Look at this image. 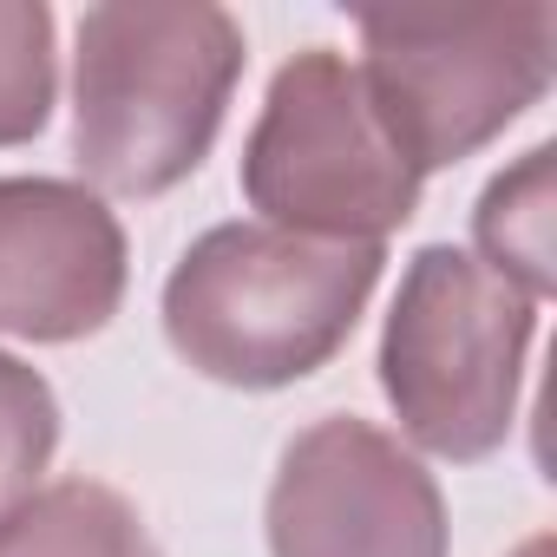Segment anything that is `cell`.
<instances>
[{
  "label": "cell",
  "instance_id": "cell-1",
  "mask_svg": "<svg viewBox=\"0 0 557 557\" xmlns=\"http://www.w3.org/2000/svg\"><path fill=\"white\" fill-rule=\"evenodd\" d=\"M381 262V243L216 223L177 256L164 283V342L203 381L243 394L296 387L355 335Z\"/></svg>",
  "mask_w": 557,
  "mask_h": 557
},
{
  "label": "cell",
  "instance_id": "cell-2",
  "mask_svg": "<svg viewBox=\"0 0 557 557\" xmlns=\"http://www.w3.org/2000/svg\"><path fill=\"white\" fill-rule=\"evenodd\" d=\"M243 79V27L223 8H92L73 53V158L112 197L184 184Z\"/></svg>",
  "mask_w": 557,
  "mask_h": 557
},
{
  "label": "cell",
  "instance_id": "cell-3",
  "mask_svg": "<svg viewBox=\"0 0 557 557\" xmlns=\"http://www.w3.org/2000/svg\"><path fill=\"white\" fill-rule=\"evenodd\" d=\"M361 92L413 177L485 151L518 125L557 66V8H374L361 14Z\"/></svg>",
  "mask_w": 557,
  "mask_h": 557
},
{
  "label": "cell",
  "instance_id": "cell-4",
  "mask_svg": "<svg viewBox=\"0 0 557 557\" xmlns=\"http://www.w3.org/2000/svg\"><path fill=\"white\" fill-rule=\"evenodd\" d=\"M531 335L537 302L524 289L453 243L420 249L381 335V387L400 433L453 466L492 459L511 440Z\"/></svg>",
  "mask_w": 557,
  "mask_h": 557
},
{
  "label": "cell",
  "instance_id": "cell-5",
  "mask_svg": "<svg viewBox=\"0 0 557 557\" xmlns=\"http://www.w3.org/2000/svg\"><path fill=\"white\" fill-rule=\"evenodd\" d=\"M243 197L262 223L322 236V243H381L420 203L413 164L387 145L361 73L309 47L275 73L262 119L243 145Z\"/></svg>",
  "mask_w": 557,
  "mask_h": 557
},
{
  "label": "cell",
  "instance_id": "cell-6",
  "mask_svg": "<svg viewBox=\"0 0 557 557\" xmlns=\"http://www.w3.org/2000/svg\"><path fill=\"white\" fill-rule=\"evenodd\" d=\"M262 524L269 557H446V498L433 472L355 413L289 440Z\"/></svg>",
  "mask_w": 557,
  "mask_h": 557
},
{
  "label": "cell",
  "instance_id": "cell-7",
  "mask_svg": "<svg viewBox=\"0 0 557 557\" xmlns=\"http://www.w3.org/2000/svg\"><path fill=\"white\" fill-rule=\"evenodd\" d=\"M125 230L99 190L0 177V335L86 342L125 302Z\"/></svg>",
  "mask_w": 557,
  "mask_h": 557
},
{
  "label": "cell",
  "instance_id": "cell-8",
  "mask_svg": "<svg viewBox=\"0 0 557 557\" xmlns=\"http://www.w3.org/2000/svg\"><path fill=\"white\" fill-rule=\"evenodd\" d=\"M557 151L550 145H531L511 171H498L472 210V243H479V262L492 275H505L511 289H524L531 302L550 296L557 283Z\"/></svg>",
  "mask_w": 557,
  "mask_h": 557
},
{
  "label": "cell",
  "instance_id": "cell-9",
  "mask_svg": "<svg viewBox=\"0 0 557 557\" xmlns=\"http://www.w3.org/2000/svg\"><path fill=\"white\" fill-rule=\"evenodd\" d=\"M0 557H164L138 505L99 479H60L0 518Z\"/></svg>",
  "mask_w": 557,
  "mask_h": 557
},
{
  "label": "cell",
  "instance_id": "cell-10",
  "mask_svg": "<svg viewBox=\"0 0 557 557\" xmlns=\"http://www.w3.org/2000/svg\"><path fill=\"white\" fill-rule=\"evenodd\" d=\"M60 92L53 14L40 0H0V151L47 132Z\"/></svg>",
  "mask_w": 557,
  "mask_h": 557
},
{
  "label": "cell",
  "instance_id": "cell-11",
  "mask_svg": "<svg viewBox=\"0 0 557 557\" xmlns=\"http://www.w3.org/2000/svg\"><path fill=\"white\" fill-rule=\"evenodd\" d=\"M53 446H60V400L47 374L0 355V518L21 498H34Z\"/></svg>",
  "mask_w": 557,
  "mask_h": 557
},
{
  "label": "cell",
  "instance_id": "cell-12",
  "mask_svg": "<svg viewBox=\"0 0 557 557\" xmlns=\"http://www.w3.org/2000/svg\"><path fill=\"white\" fill-rule=\"evenodd\" d=\"M511 557H550V537H544V531H537V537H524V544H518V550H511Z\"/></svg>",
  "mask_w": 557,
  "mask_h": 557
}]
</instances>
